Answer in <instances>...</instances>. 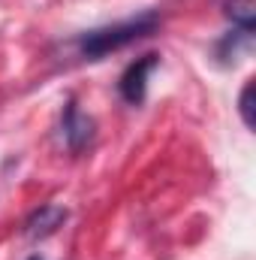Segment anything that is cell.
<instances>
[{
    "instance_id": "cell-4",
    "label": "cell",
    "mask_w": 256,
    "mask_h": 260,
    "mask_svg": "<svg viewBox=\"0 0 256 260\" xmlns=\"http://www.w3.org/2000/svg\"><path fill=\"white\" fill-rule=\"evenodd\" d=\"M64 221H66L64 206L46 203V206H39V209L24 221V233H27L30 239H46V236H52L58 227H64Z\"/></svg>"
},
{
    "instance_id": "cell-6",
    "label": "cell",
    "mask_w": 256,
    "mask_h": 260,
    "mask_svg": "<svg viewBox=\"0 0 256 260\" xmlns=\"http://www.w3.org/2000/svg\"><path fill=\"white\" fill-rule=\"evenodd\" d=\"M250 49V34L247 30H238V34H229L217 43V58H223V64H235L238 58V49Z\"/></svg>"
},
{
    "instance_id": "cell-8",
    "label": "cell",
    "mask_w": 256,
    "mask_h": 260,
    "mask_svg": "<svg viewBox=\"0 0 256 260\" xmlns=\"http://www.w3.org/2000/svg\"><path fill=\"white\" fill-rule=\"evenodd\" d=\"M30 260H39V257H30Z\"/></svg>"
},
{
    "instance_id": "cell-3",
    "label": "cell",
    "mask_w": 256,
    "mask_h": 260,
    "mask_svg": "<svg viewBox=\"0 0 256 260\" xmlns=\"http://www.w3.org/2000/svg\"><path fill=\"white\" fill-rule=\"evenodd\" d=\"M61 127H64L66 148H69L72 154H78V151L94 139V118H91V115H84V112L75 106V100H72V97L66 100V106H64Z\"/></svg>"
},
{
    "instance_id": "cell-1",
    "label": "cell",
    "mask_w": 256,
    "mask_h": 260,
    "mask_svg": "<svg viewBox=\"0 0 256 260\" xmlns=\"http://www.w3.org/2000/svg\"><path fill=\"white\" fill-rule=\"evenodd\" d=\"M157 27H160V15H157L154 9H148V12L136 15V18H127V21L106 24V27H97V30L81 34L78 52H81V58H88V61H100V58H106V55L124 49V46L136 43V40H145V37L157 34Z\"/></svg>"
},
{
    "instance_id": "cell-2",
    "label": "cell",
    "mask_w": 256,
    "mask_h": 260,
    "mask_svg": "<svg viewBox=\"0 0 256 260\" xmlns=\"http://www.w3.org/2000/svg\"><path fill=\"white\" fill-rule=\"evenodd\" d=\"M157 64H160L157 55H142V58H136V61L124 70V76H121V82H118V91H121V97L127 100L130 106H139V103L145 100L148 73H151Z\"/></svg>"
},
{
    "instance_id": "cell-5",
    "label": "cell",
    "mask_w": 256,
    "mask_h": 260,
    "mask_svg": "<svg viewBox=\"0 0 256 260\" xmlns=\"http://www.w3.org/2000/svg\"><path fill=\"white\" fill-rule=\"evenodd\" d=\"M223 12L232 24H238L241 30L253 34L256 27V0H223Z\"/></svg>"
},
{
    "instance_id": "cell-7",
    "label": "cell",
    "mask_w": 256,
    "mask_h": 260,
    "mask_svg": "<svg viewBox=\"0 0 256 260\" xmlns=\"http://www.w3.org/2000/svg\"><path fill=\"white\" fill-rule=\"evenodd\" d=\"M253 79H247L244 82V88H241V97H238V112H241V121H244V127L253 130L256 127V115H253Z\"/></svg>"
}]
</instances>
